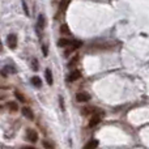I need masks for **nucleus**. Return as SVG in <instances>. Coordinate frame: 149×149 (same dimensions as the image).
<instances>
[{
    "label": "nucleus",
    "mask_w": 149,
    "mask_h": 149,
    "mask_svg": "<svg viewBox=\"0 0 149 149\" xmlns=\"http://www.w3.org/2000/svg\"><path fill=\"white\" fill-rule=\"evenodd\" d=\"M7 45H8V47L9 49H12V50H15L16 47H17V36L16 34H9V36L7 37Z\"/></svg>",
    "instance_id": "1"
},
{
    "label": "nucleus",
    "mask_w": 149,
    "mask_h": 149,
    "mask_svg": "<svg viewBox=\"0 0 149 149\" xmlns=\"http://www.w3.org/2000/svg\"><path fill=\"white\" fill-rule=\"evenodd\" d=\"M26 139L31 143H37V140H38V134H37L34 130H28V131H26Z\"/></svg>",
    "instance_id": "2"
},
{
    "label": "nucleus",
    "mask_w": 149,
    "mask_h": 149,
    "mask_svg": "<svg viewBox=\"0 0 149 149\" xmlns=\"http://www.w3.org/2000/svg\"><path fill=\"white\" fill-rule=\"evenodd\" d=\"M102 115H103V113L95 114V115L92 116V119L89 120V127H90V128H93L94 126H97V124L100 123V122H101V118H102Z\"/></svg>",
    "instance_id": "3"
},
{
    "label": "nucleus",
    "mask_w": 149,
    "mask_h": 149,
    "mask_svg": "<svg viewBox=\"0 0 149 149\" xmlns=\"http://www.w3.org/2000/svg\"><path fill=\"white\" fill-rule=\"evenodd\" d=\"M76 100L79 102H88L90 101V94H88L86 92H80L76 94Z\"/></svg>",
    "instance_id": "4"
},
{
    "label": "nucleus",
    "mask_w": 149,
    "mask_h": 149,
    "mask_svg": "<svg viewBox=\"0 0 149 149\" xmlns=\"http://www.w3.org/2000/svg\"><path fill=\"white\" fill-rule=\"evenodd\" d=\"M9 73H10V74L16 73V68L13 67V65H5V67L1 70V74L5 77L7 74H9Z\"/></svg>",
    "instance_id": "5"
},
{
    "label": "nucleus",
    "mask_w": 149,
    "mask_h": 149,
    "mask_svg": "<svg viewBox=\"0 0 149 149\" xmlns=\"http://www.w3.org/2000/svg\"><path fill=\"white\" fill-rule=\"evenodd\" d=\"M80 77H81V72L80 71H72V72L70 73V76H68V81H76V80H79Z\"/></svg>",
    "instance_id": "6"
},
{
    "label": "nucleus",
    "mask_w": 149,
    "mask_h": 149,
    "mask_svg": "<svg viewBox=\"0 0 149 149\" xmlns=\"http://www.w3.org/2000/svg\"><path fill=\"white\" fill-rule=\"evenodd\" d=\"M22 114H24V116H25V118L30 119V120H31V119H34L33 111H31L29 107H26V106H24V107H22Z\"/></svg>",
    "instance_id": "7"
},
{
    "label": "nucleus",
    "mask_w": 149,
    "mask_h": 149,
    "mask_svg": "<svg viewBox=\"0 0 149 149\" xmlns=\"http://www.w3.org/2000/svg\"><path fill=\"white\" fill-rule=\"evenodd\" d=\"M45 26H46V18H45L43 15H39L38 16V22H37V28L41 30V29H43Z\"/></svg>",
    "instance_id": "8"
},
{
    "label": "nucleus",
    "mask_w": 149,
    "mask_h": 149,
    "mask_svg": "<svg viewBox=\"0 0 149 149\" xmlns=\"http://www.w3.org/2000/svg\"><path fill=\"white\" fill-rule=\"evenodd\" d=\"M45 76H46V81H47V84L49 85H52L54 84V79H52V73H51V71L47 68L46 71H45Z\"/></svg>",
    "instance_id": "9"
},
{
    "label": "nucleus",
    "mask_w": 149,
    "mask_h": 149,
    "mask_svg": "<svg viewBox=\"0 0 149 149\" xmlns=\"http://www.w3.org/2000/svg\"><path fill=\"white\" fill-rule=\"evenodd\" d=\"M98 147V140H90V141L86 143V145L84 147V149H95Z\"/></svg>",
    "instance_id": "10"
},
{
    "label": "nucleus",
    "mask_w": 149,
    "mask_h": 149,
    "mask_svg": "<svg viewBox=\"0 0 149 149\" xmlns=\"http://www.w3.org/2000/svg\"><path fill=\"white\" fill-rule=\"evenodd\" d=\"M71 43H72V41H68V39H65V38H60L59 41H58V46H60V47L71 46Z\"/></svg>",
    "instance_id": "11"
},
{
    "label": "nucleus",
    "mask_w": 149,
    "mask_h": 149,
    "mask_svg": "<svg viewBox=\"0 0 149 149\" xmlns=\"http://www.w3.org/2000/svg\"><path fill=\"white\" fill-rule=\"evenodd\" d=\"M31 84L34 85V86H37V88H39L42 85V80L39 79L38 76H33L31 77Z\"/></svg>",
    "instance_id": "12"
},
{
    "label": "nucleus",
    "mask_w": 149,
    "mask_h": 149,
    "mask_svg": "<svg viewBox=\"0 0 149 149\" xmlns=\"http://www.w3.org/2000/svg\"><path fill=\"white\" fill-rule=\"evenodd\" d=\"M60 31H62L63 34H65V36H70L71 34L70 28H68V25H65V24H63V25L60 26Z\"/></svg>",
    "instance_id": "13"
},
{
    "label": "nucleus",
    "mask_w": 149,
    "mask_h": 149,
    "mask_svg": "<svg viewBox=\"0 0 149 149\" xmlns=\"http://www.w3.org/2000/svg\"><path fill=\"white\" fill-rule=\"evenodd\" d=\"M8 107H9L10 111H17L18 110V105L16 102H9L8 103Z\"/></svg>",
    "instance_id": "14"
},
{
    "label": "nucleus",
    "mask_w": 149,
    "mask_h": 149,
    "mask_svg": "<svg viewBox=\"0 0 149 149\" xmlns=\"http://www.w3.org/2000/svg\"><path fill=\"white\" fill-rule=\"evenodd\" d=\"M42 145H43L46 149H54V144L50 143V141H47V140H43V141H42Z\"/></svg>",
    "instance_id": "15"
},
{
    "label": "nucleus",
    "mask_w": 149,
    "mask_h": 149,
    "mask_svg": "<svg viewBox=\"0 0 149 149\" xmlns=\"http://www.w3.org/2000/svg\"><path fill=\"white\" fill-rule=\"evenodd\" d=\"M15 94H16V97H17V100H18V101H21V102H25V97L22 95V93H20L18 90H16Z\"/></svg>",
    "instance_id": "16"
},
{
    "label": "nucleus",
    "mask_w": 149,
    "mask_h": 149,
    "mask_svg": "<svg viewBox=\"0 0 149 149\" xmlns=\"http://www.w3.org/2000/svg\"><path fill=\"white\" fill-rule=\"evenodd\" d=\"M77 60H79V55H76V56H74L72 60H71V62H70V64H68V67L71 68V67H73L74 64H77Z\"/></svg>",
    "instance_id": "17"
},
{
    "label": "nucleus",
    "mask_w": 149,
    "mask_h": 149,
    "mask_svg": "<svg viewBox=\"0 0 149 149\" xmlns=\"http://www.w3.org/2000/svg\"><path fill=\"white\" fill-rule=\"evenodd\" d=\"M70 4V3L68 1H65V3H60V12H64V9H65V7H67V5Z\"/></svg>",
    "instance_id": "18"
},
{
    "label": "nucleus",
    "mask_w": 149,
    "mask_h": 149,
    "mask_svg": "<svg viewBox=\"0 0 149 149\" xmlns=\"http://www.w3.org/2000/svg\"><path fill=\"white\" fill-rule=\"evenodd\" d=\"M31 64H33L34 71H38V62H37V59H33V63H31Z\"/></svg>",
    "instance_id": "19"
},
{
    "label": "nucleus",
    "mask_w": 149,
    "mask_h": 149,
    "mask_svg": "<svg viewBox=\"0 0 149 149\" xmlns=\"http://www.w3.org/2000/svg\"><path fill=\"white\" fill-rule=\"evenodd\" d=\"M42 49H43V55H45V56H47V55H49V50H47V46H46V45H43V47H42Z\"/></svg>",
    "instance_id": "20"
},
{
    "label": "nucleus",
    "mask_w": 149,
    "mask_h": 149,
    "mask_svg": "<svg viewBox=\"0 0 149 149\" xmlns=\"http://www.w3.org/2000/svg\"><path fill=\"white\" fill-rule=\"evenodd\" d=\"M22 5H24V9H25L26 16H29V10H28V7H26V3H25V1H22Z\"/></svg>",
    "instance_id": "21"
},
{
    "label": "nucleus",
    "mask_w": 149,
    "mask_h": 149,
    "mask_svg": "<svg viewBox=\"0 0 149 149\" xmlns=\"http://www.w3.org/2000/svg\"><path fill=\"white\" fill-rule=\"evenodd\" d=\"M59 101H60V107L64 110V105H63V100H62V97H59Z\"/></svg>",
    "instance_id": "22"
},
{
    "label": "nucleus",
    "mask_w": 149,
    "mask_h": 149,
    "mask_svg": "<svg viewBox=\"0 0 149 149\" xmlns=\"http://www.w3.org/2000/svg\"><path fill=\"white\" fill-rule=\"evenodd\" d=\"M21 149H36V148H34V147H22Z\"/></svg>",
    "instance_id": "23"
}]
</instances>
